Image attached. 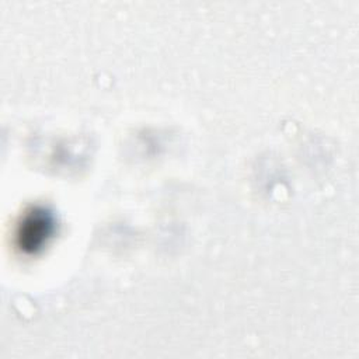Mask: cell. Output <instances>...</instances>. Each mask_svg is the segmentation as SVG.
Masks as SVG:
<instances>
[{
  "label": "cell",
  "instance_id": "cell-1",
  "mask_svg": "<svg viewBox=\"0 0 359 359\" xmlns=\"http://www.w3.org/2000/svg\"><path fill=\"white\" fill-rule=\"evenodd\" d=\"M52 231L53 216L42 208L32 209L24 216L22 222L18 226V245L27 252H35L46 243Z\"/></svg>",
  "mask_w": 359,
  "mask_h": 359
}]
</instances>
